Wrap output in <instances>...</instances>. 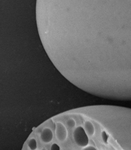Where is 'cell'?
Segmentation results:
<instances>
[{"mask_svg":"<svg viewBox=\"0 0 131 150\" xmlns=\"http://www.w3.org/2000/svg\"><path fill=\"white\" fill-rule=\"evenodd\" d=\"M51 150H60V149L58 144H53L51 147Z\"/></svg>","mask_w":131,"mask_h":150,"instance_id":"52a82bcc","label":"cell"},{"mask_svg":"<svg viewBox=\"0 0 131 150\" xmlns=\"http://www.w3.org/2000/svg\"><path fill=\"white\" fill-rule=\"evenodd\" d=\"M82 150H98L94 146H87L85 147L84 148H83Z\"/></svg>","mask_w":131,"mask_h":150,"instance_id":"ba28073f","label":"cell"},{"mask_svg":"<svg viewBox=\"0 0 131 150\" xmlns=\"http://www.w3.org/2000/svg\"><path fill=\"white\" fill-rule=\"evenodd\" d=\"M66 124H67V125H68L69 127L74 128L75 126H76V121L74 120V119L71 118V119H69L68 120L66 121Z\"/></svg>","mask_w":131,"mask_h":150,"instance_id":"8992f818","label":"cell"},{"mask_svg":"<svg viewBox=\"0 0 131 150\" xmlns=\"http://www.w3.org/2000/svg\"><path fill=\"white\" fill-rule=\"evenodd\" d=\"M55 134L58 141L64 142L68 137V130L64 125L60 122H58L55 125Z\"/></svg>","mask_w":131,"mask_h":150,"instance_id":"7a4b0ae2","label":"cell"},{"mask_svg":"<svg viewBox=\"0 0 131 150\" xmlns=\"http://www.w3.org/2000/svg\"><path fill=\"white\" fill-rule=\"evenodd\" d=\"M84 130L88 137H93L95 132L93 124L90 121H86L84 123Z\"/></svg>","mask_w":131,"mask_h":150,"instance_id":"277c9868","label":"cell"},{"mask_svg":"<svg viewBox=\"0 0 131 150\" xmlns=\"http://www.w3.org/2000/svg\"><path fill=\"white\" fill-rule=\"evenodd\" d=\"M74 139L77 146L82 148L87 146L89 144V137L82 127H77L74 131Z\"/></svg>","mask_w":131,"mask_h":150,"instance_id":"6da1fadb","label":"cell"},{"mask_svg":"<svg viewBox=\"0 0 131 150\" xmlns=\"http://www.w3.org/2000/svg\"><path fill=\"white\" fill-rule=\"evenodd\" d=\"M40 138L44 143L48 144L51 142L53 138V134H52V130L49 128H44L40 134Z\"/></svg>","mask_w":131,"mask_h":150,"instance_id":"3957f363","label":"cell"},{"mask_svg":"<svg viewBox=\"0 0 131 150\" xmlns=\"http://www.w3.org/2000/svg\"><path fill=\"white\" fill-rule=\"evenodd\" d=\"M28 146L31 150H35L37 149V142L35 138H31L28 142Z\"/></svg>","mask_w":131,"mask_h":150,"instance_id":"5b68a950","label":"cell"}]
</instances>
